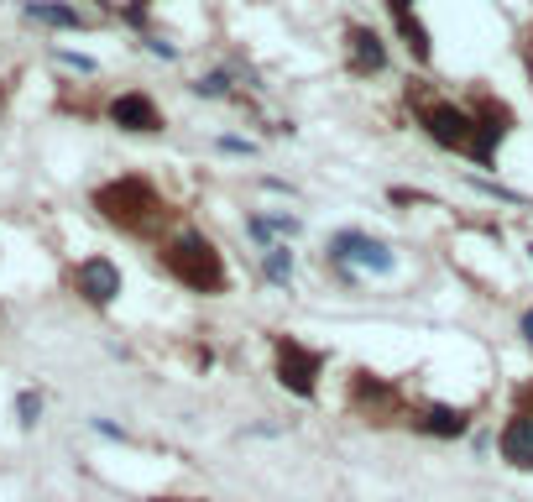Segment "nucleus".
<instances>
[{"label": "nucleus", "instance_id": "f257e3e1", "mask_svg": "<svg viewBox=\"0 0 533 502\" xmlns=\"http://www.w3.org/2000/svg\"><path fill=\"white\" fill-rule=\"evenodd\" d=\"M408 105H413V121L424 126V136L445 152H460L471 163H492L497 147L513 136V105L497 100V95H476L471 105H455V100H439V95H413L408 89Z\"/></svg>", "mask_w": 533, "mask_h": 502}, {"label": "nucleus", "instance_id": "f03ea898", "mask_svg": "<svg viewBox=\"0 0 533 502\" xmlns=\"http://www.w3.org/2000/svg\"><path fill=\"white\" fill-rule=\"evenodd\" d=\"M89 204L100 210L105 225H115V231L131 236V241L162 246V241L178 231V210L162 199V189L152 184V178H142V173L110 178V184H100L95 194H89Z\"/></svg>", "mask_w": 533, "mask_h": 502}, {"label": "nucleus", "instance_id": "7ed1b4c3", "mask_svg": "<svg viewBox=\"0 0 533 502\" xmlns=\"http://www.w3.org/2000/svg\"><path fill=\"white\" fill-rule=\"evenodd\" d=\"M157 267L168 272V278L178 288H189V293H204V299H220V293L230 288V267L220 257V246L204 236V231H173L168 241L157 246Z\"/></svg>", "mask_w": 533, "mask_h": 502}, {"label": "nucleus", "instance_id": "20e7f679", "mask_svg": "<svg viewBox=\"0 0 533 502\" xmlns=\"http://www.w3.org/2000/svg\"><path fill=\"white\" fill-rule=\"evenodd\" d=\"M345 408H351L361 424L387 429V424H408L419 403H408V387L403 382H392V377H382L372 367H356L351 382H345Z\"/></svg>", "mask_w": 533, "mask_h": 502}, {"label": "nucleus", "instance_id": "39448f33", "mask_svg": "<svg viewBox=\"0 0 533 502\" xmlns=\"http://www.w3.org/2000/svg\"><path fill=\"white\" fill-rule=\"evenodd\" d=\"M272 361H277V382L288 387L293 398H319V377L330 367V351L304 346L298 335H272Z\"/></svg>", "mask_w": 533, "mask_h": 502}, {"label": "nucleus", "instance_id": "423d86ee", "mask_svg": "<svg viewBox=\"0 0 533 502\" xmlns=\"http://www.w3.org/2000/svg\"><path fill=\"white\" fill-rule=\"evenodd\" d=\"M497 455L507 471H533V382L513 387V414L497 429Z\"/></svg>", "mask_w": 533, "mask_h": 502}, {"label": "nucleus", "instance_id": "0eeeda50", "mask_svg": "<svg viewBox=\"0 0 533 502\" xmlns=\"http://www.w3.org/2000/svg\"><path fill=\"white\" fill-rule=\"evenodd\" d=\"M330 262L361 267V272H377V278L398 272V257H392V246L377 241V236H366V231H335V236H330Z\"/></svg>", "mask_w": 533, "mask_h": 502}, {"label": "nucleus", "instance_id": "6e6552de", "mask_svg": "<svg viewBox=\"0 0 533 502\" xmlns=\"http://www.w3.org/2000/svg\"><path fill=\"white\" fill-rule=\"evenodd\" d=\"M68 283H74V293L89 309H110L115 299H121V267H115L110 257H100V251L68 272Z\"/></svg>", "mask_w": 533, "mask_h": 502}, {"label": "nucleus", "instance_id": "1a4fd4ad", "mask_svg": "<svg viewBox=\"0 0 533 502\" xmlns=\"http://www.w3.org/2000/svg\"><path fill=\"white\" fill-rule=\"evenodd\" d=\"M413 435H424V440H460L471 429V408H450V403H419L413 408V419H408Z\"/></svg>", "mask_w": 533, "mask_h": 502}, {"label": "nucleus", "instance_id": "9d476101", "mask_svg": "<svg viewBox=\"0 0 533 502\" xmlns=\"http://www.w3.org/2000/svg\"><path fill=\"white\" fill-rule=\"evenodd\" d=\"M345 68H351V74H382L387 68V42L372 32V27H361V21H351V27H345Z\"/></svg>", "mask_w": 533, "mask_h": 502}, {"label": "nucleus", "instance_id": "9b49d317", "mask_svg": "<svg viewBox=\"0 0 533 502\" xmlns=\"http://www.w3.org/2000/svg\"><path fill=\"white\" fill-rule=\"evenodd\" d=\"M110 121L121 126V131L152 136V131H162V110L152 105V95H142V89H126V95L110 100Z\"/></svg>", "mask_w": 533, "mask_h": 502}, {"label": "nucleus", "instance_id": "f8f14e48", "mask_svg": "<svg viewBox=\"0 0 533 502\" xmlns=\"http://www.w3.org/2000/svg\"><path fill=\"white\" fill-rule=\"evenodd\" d=\"M398 37H403V48L413 53V63H434V48H429V27L419 16H403L398 21Z\"/></svg>", "mask_w": 533, "mask_h": 502}, {"label": "nucleus", "instance_id": "ddd939ff", "mask_svg": "<svg viewBox=\"0 0 533 502\" xmlns=\"http://www.w3.org/2000/svg\"><path fill=\"white\" fill-rule=\"evenodd\" d=\"M27 16L32 21H48V27H84V16L74 6H53V0H32Z\"/></svg>", "mask_w": 533, "mask_h": 502}, {"label": "nucleus", "instance_id": "4468645a", "mask_svg": "<svg viewBox=\"0 0 533 502\" xmlns=\"http://www.w3.org/2000/svg\"><path fill=\"white\" fill-rule=\"evenodd\" d=\"M262 272H267L272 283H288V278H293V251H288L283 241H272V246L262 251Z\"/></svg>", "mask_w": 533, "mask_h": 502}, {"label": "nucleus", "instance_id": "2eb2a0df", "mask_svg": "<svg viewBox=\"0 0 533 502\" xmlns=\"http://www.w3.org/2000/svg\"><path fill=\"white\" fill-rule=\"evenodd\" d=\"M194 95H204V100L230 95V74H225V68H215V74H199V79H194Z\"/></svg>", "mask_w": 533, "mask_h": 502}, {"label": "nucleus", "instance_id": "dca6fc26", "mask_svg": "<svg viewBox=\"0 0 533 502\" xmlns=\"http://www.w3.org/2000/svg\"><path fill=\"white\" fill-rule=\"evenodd\" d=\"M16 419H21V429H32V424L42 419V398H37V393H21V398H16Z\"/></svg>", "mask_w": 533, "mask_h": 502}, {"label": "nucleus", "instance_id": "f3484780", "mask_svg": "<svg viewBox=\"0 0 533 502\" xmlns=\"http://www.w3.org/2000/svg\"><path fill=\"white\" fill-rule=\"evenodd\" d=\"M220 152H230V157H251L257 147H251V142H241V136H220Z\"/></svg>", "mask_w": 533, "mask_h": 502}, {"label": "nucleus", "instance_id": "a211bd4d", "mask_svg": "<svg viewBox=\"0 0 533 502\" xmlns=\"http://www.w3.org/2000/svg\"><path fill=\"white\" fill-rule=\"evenodd\" d=\"M272 231H283V236H298V215H272Z\"/></svg>", "mask_w": 533, "mask_h": 502}, {"label": "nucleus", "instance_id": "6ab92c4d", "mask_svg": "<svg viewBox=\"0 0 533 502\" xmlns=\"http://www.w3.org/2000/svg\"><path fill=\"white\" fill-rule=\"evenodd\" d=\"M387 11H392V21H403V16H413V0H387Z\"/></svg>", "mask_w": 533, "mask_h": 502}, {"label": "nucleus", "instance_id": "aec40b11", "mask_svg": "<svg viewBox=\"0 0 533 502\" xmlns=\"http://www.w3.org/2000/svg\"><path fill=\"white\" fill-rule=\"evenodd\" d=\"M518 330H523V340H528V346H533V304L523 309V319H518Z\"/></svg>", "mask_w": 533, "mask_h": 502}, {"label": "nucleus", "instance_id": "412c9836", "mask_svg": "<svg viewBox=\"0 0 533 502\" xmlns=\"http://www.w3.org/2000/svg\"><path fill=\"white\" fill-rule=\"evenodd\" d=\"M147 48H152L157 58H173V53H178V48H173V42H162V37H152V42H147Z\"/></svg>", "mask_w": 533, "mask_h": 502}, {"label": "nucleus", "instance_id": "4be33fe9", "mask_svg": "<svg viewBox=\"0 0 533 502\" xmlns=\"http://www.w3.org/2000/svg\"><path fill=\"white\" fill-rule=\"evenodd\" d=\"M162 502H204V497H162Z\"/></svg>", "mask_w": 533, "mask_h": 502}, {"label": "nucleus", "instance_id": "5701e85b", "mask_svg": "<svg viewBox=\"0 0 533 502\" xmlns=\"http://www.w3.org/2000/svg\"><path fill=\"white\" fill-rule=\"evenodd\" d=\"M528 257H533V246H528Z\"/></svg>", "mask_w": 533, "mask_h": 502}]
</instances>
